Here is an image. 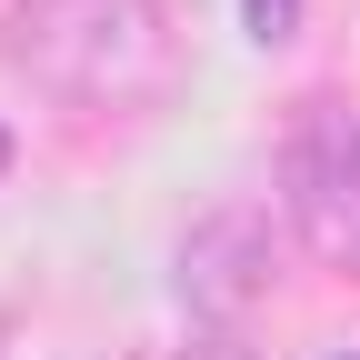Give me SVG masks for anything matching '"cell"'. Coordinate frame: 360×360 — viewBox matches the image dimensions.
I'll return each instance as SVG.
<instances>
[{
  "mask_svg": "<svg viewBox=\"0 0 360 360\" xmlns=\"http://www.w3.org/2000/svg\"><path fill=\"white\" fill-rule=\"evenodd\" d=\"M0 51L80 110H130V101H160L180 80L160 0H20Z\"/></svg>",
  "mask_w": 360,
  "mask_h": 360,
  "instance_id": "6da1fadb",
  "label": "cell"
},
{
  "mask_svg": "<svg viewBox=\"0 0 360 360\" xmlns=\"http://www.w3.org/2000/svg\"><path fill=\"white\" fill-rule=\"evenodd\" d=\"M281 191L290 220L321 260H360V110L350 101H300L290 141H281Z\"/></svg>",
  "mask_w": 360,
  "mask_h": 360,
  "instance_id": "7a4b0ae2",
  "label": "cell"
},
{
  "mask_svg": "<svg viewBox=\"0 0 360 360\" xmlns=\"http://www.w3.org/2000/svg\"><path fill=\"white\" fill-rule=\"evenodd\" d=\"M260 281H270V240H260L250 210H220L210 231H191V250H180V290L210 310V330H231L260 300Z\"/></svg>",
  "mask_w": 360,
  "mask_h": 360,
  "instance_id": "3957f363",
  "label": "cell"
},
{
  "mask_svg": "<svg viewBox=\"0 0 360 360\" xmlns=\"http://www.w3.org/2000/svg\"><path fill=\"white\" fill-rule=\"evenodd\" d=\"M240 20L260 51H281V40H300V0H240Z\"/></svg>",
  "mask_w": 360,
  "mask_h": 360,
  "instance_id": "277c9868",
  "label": "cell"
},
{
  "mask_svg": "<svg viewBox=\"0 0 360 360\" xmlns=\"http://www.w3.org/2000/svg\"><path fill=\"white\" fill-rule=\"evenodd\" d=\"M180 360H260V350H250V340H240V330H200V340H191V350H180Z\"/></svg>",
  "mask_w": 360,
  "mask_h": 360,
  "instance_id": "5b68a950",
  "label": "cell"
},
{
  "mask_svg": "<svg viewBox=\"0 0 360 360\" xmlns=\"http://www.w3.org/2000/svg\"><path fill=\"white\" fill-rule=\"evenodd\" d=\"M0 170H11V130H0Z\"/></svg>",
  "mask_w": 360,
  "mask_h": 360,
  "instance_id": "8992f818",
  "label": "cell"
},
{
  "mask_svg": "<svg viewBox=\"0 0 360 360\" xmlns=\"http://www.w3.org/2000/svg\"><path fill=\"white\" fill-rule=\"evenodd\" d=\"M350 360H360V350H350Z\"/></svg>",
  "mask_w": 360,
  "mask_h": 360,
  "instance_id": "52a82bcc",
  "label": "cell"
}]
</instances>
